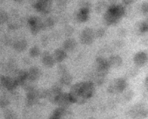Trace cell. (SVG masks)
<instances>
[{
	"label": "cell",
	"mask_w": 148,
	"mask_h": 119,
	"mask_svg": "<svg viewBox=\"0 0 148 119\" xmlns=\"http://www.w3.org/2000/svg\"><path fill=\"white\" fill-rule=\"evenodd\" d=\"M30 30L32 35H36L40 30L42 29V21L37 17H31L28 20Z\"/></svg>",
	"instance_id": "8"
},
{
	"label": "cell",
	"mask_w": 148,
	"mask_h": 119,
	"mask_svg": "<svg viewBox=\"0 0 148 119\" xmlns=\"http://www.w3.org/2000/svg\"><path fill=\"white\" fill-rule=\"evenodd\" d=\"M49 119H61V118L56 114L52 113V114L50 116Z\"/></svg>",
	"instance_id": "37"
},
{
	"label": "cell",
	"mask_w": 148,
	"mask_h": 119,
	"mask_svg": "<svg viewBox=\"0 0 148 119\" xmlns=\"http://www.w3.org/2000/svg\"><path fill=\"white\" fill-rule=\"evenodd\" d=\"M77 46V42L75 39L72 38H69L66 39L62 44V47L66 51H71L75 49Z\"/></svg>",
	"instance_id": "20"
},
{
	"label": "cell",
	"mask_w": 148,
	"mask_h": 119,
	"mask_svg": "<svg viewBox=\"0 0 148 119\" xmlns=\"http://www.w3.org/2000/svg\"><path fill=\"white\" fill-rule=\"evenodd\" d=\"M95 33L91 28H86L81 32L80 36V42L85 45L91 44L95 39Z\"/></svg>",
	"instance_id": "5"
},
{
	"label": "cell",
	"mask_w": 148,
	"mask_h": 119,
	"mask_svg": "<svg viewBox=\"0 0 148 119\" xmlns=\"http://www.w3.org/2000/svg\"><path fill=\"white\" fill-rule=\"evenodd\" d=\"M88 119H95V118H94V117H90V118H88Z\"/></svg>",
	"instance_id": "40"
},
{
	"label": "cell",
	"mask_w": 148,
	"mask_h": 119,
	"mask_svg": "<svg viewBox=\"0 0 148 119\" xmlns=\"http://www.w3.org/2000/svg\"><path fill=\"white\" fill-rule=\"evenodd\" d=\"M60 76V83L61 84L68 85L72 81V76L69 72L63 74Z\"/></svg>",
	"instance_id": "23"
},
{
	"label": "cell",
	"mask_w": 148,
	"mask_h": 119,
	"mask_svg": "<svg viewBox=\"0 0 148 119\" xmlns=\"http://www.w3.org/2000/svg\"><path fill=\"white\" fill-rule=\"evenodd\" d=\"M90 5L88 2L83 3L76 14V18L78 21L81 23L86 22L89 18Z\"/></svg>",
	"instance_id": "7"
},
{
	"label": "cell",
	"mask_w": 148,
	"mask_h": 119,
	"mask_svg": "<svg viewBox=\"0 0 148 119\" xmlns=\"http://www.w3.org/2000/svg\"><path fill=\"white\" fill-rule=\"evenodd\" d=\"M4 119H18L16 114L12 110H6L3 114Z\"/></svg>",
	"instance_id": "26"
},
{
	"label": "cell",
	"mask_w": 148,
	"mask_h": 119,
	"mask_svg": "<svg viewBox=\"0 0 148 119\" xmlns=\"http://www.w3.org/2000/svg\"><path fill=\"white\" fill-rule=\"evenodd\" d=\"M95 74L105 77L110 67L108 60L98 57L95 60Z\"/></svg>",
	"instance_id": "4"
},
{
	"label": "cell",
	"mask_w": 148,
	"mask_h": 119,
	"mask_svg": "<svg viewBox=\"0 0 148 119\" xmlns=\"http://www.w3.org/2000/svg\"><path fill=\"white\" fill-rule=\"evenodd\" d=\"M134 95V91L130 90L127 91L125 93H124L123 95V98L125 102H129L132 99Z\"/></svg>",
	"instance_id": "28"
},
{
	"label": "cell",
	"mask_w": 148,
	"mask_h": 119,
	"mask_svg": "<svg viewBox=\"0 0 148 119\" xmlns=\"http://www.w3.org/2000/svg\"><path fill=\"white\" fill-rule=\"evenodd\" d=\"M9 99L5 97V96H1L0 99V106L1 107H5L9 104Z\"/></svg>",
	"instance_id": "31"
},
{
	"label": "cell",
	"mask_w": 148,
	"mask_h": 119,
	"mask_svg": "<svg viewBox=\"0 0 148 119\" xmlns=\"http://www.w3.org/2000/svg\"><path fill=\"white\" fill-rule=\"evenodd\" d=\"M14 1H16V2H20V1H21V0H14Z\"/></svg>",
	"instance_id": "41"
},
{
	"label": "cell",
	"mask_w": 148,
	"mask_h": 119,
	"mask_svg": "<svg viewBox=\"0 0 148 119\" xmlns=\"http://www.w3.org/2000/svg\"><path fill=\"white\" fill-rule=\"evenodd\" d=\"M62 92V91L61 87L59 84H54L48 90V95L47 98H48L50 102L55 104L57 98Z\"/></svg>",
	"instance_id": "10"
},
{
	"label": "cell",
	"mask_w": 148,
	"mask_h": 119,
	"mask_svg": "<svg viewBox=\"0 0 148 119\" xmlns=\"http://www.w3.org/2000/svg\"><path fill=\"white\" fill-rule=\"evenodd\" d=\"M54 25V21L51 17H48L42 22V29H49L51 28Z\"/></svg>",
	"instance_id": "25"
},
{
	"label": "cell",
	"mask_w": 148,
	"mask_h": 119,
	"mask_svg": "<svg viewBox=\"0 0 148 119\" xmlns=\"http://www.w3.org/2000/svg\"><path fill=\"white\" fill-rule=\"evenodd\" d=\"M57 72H58V74L61 76L63 74H65L67 72H68V69H67V68L65 65H62V64H60L58 66V68H57Z\"/></svg>",
	"instance_id": "29"
},
{
	"label": "cell",
	"mask_w": 148,
	"mask_h": 119,
	"mask_svg": "<svg viewBox=\"0 0 148 119\" xmlns=\"http://www.w3.org/2000/svg\"><path fill=\"white\" fill-rule=\"evenodd\" d=\"M29 53L31 57H36L40 54V49L38 46H34L30 49Z\"/></svg>",
	"instance_id": "27"
},
{
	"label": "cell",
	"mask_w": 148,
	"mask_h": 119,
	"mask_svg": "<svg viewBox=\"0 0 148 119\" xmlns=\"http://www.w3.org/2000/svg\"><path fill=\"white\" fill-rule=\"evenodd\" d=\"M135 31L138 35L148 32V18L145 20L138 22L135 26Z\"/></svg>",
	"instance_id": "16"
},
{
	"label": "cell",
	"mask_w": 148,
	"mask_h": 119,
	"mask_svg": "<svg viewBox=\"0 0 148 119\" xmlns=\"http://www.w3.org/2000/svg\"><path fill=\"white\" fill-rule=\"evenodd\" d=\"M141 11L143 14L148 16V2H144L141 5Z\"/></svg>",
	"instance_id": "32"
},
{
	"label": "cell",
	"mask_w": 148,
	"mask_h": 119,
	"mask_svg": "<svg viewBox=\"0 0 148 119\" xmlns=\"http://www.w3.org/2000/svg\"><path fill=\"white\" fill-rule=\"evenodd\" d=\"M9 20V16L8 14L4 12V11H1L0 13V22L1 24L5 23L8 21Z\"/></svg>",
	"instance_id": "30"
},
{
	"label": "cell",
	"mask_w": 148,
	"mask_h": 119,
	"mask_svg": "<svg viewBox=\"0 0 148 119\" xmlns=\"http://www.w3.org/2000/svg\"><path fill=\"white\" fill-rule=\"evenodd\" d=\"M71 28H72L71 27L68 26V27H67V29L65 30V34H66L67 35H71L72 34V32H73V29H72L70 30V29H71Z\"/></svg>",
	"instance_id": "36"
},
{
	"label": "cell",
	"mask_w": 148,
	"mask_h": 119,
	"mask_svg": "<svg viewBox=\"0 0 148 119\" xmlns=\"http://www.w3.org/2000/svg\"><path fill=\"white\" fill-rule=\"evenodd\" d=\"M120 20V18L116 17L114 14L110 12L107 10V11L104 13L103 15V21L106 25H112L117 24Z\"/></svg>",
	"instance_id": "12"
},
{
	"label": "cell",
	"mask_w": 148,
	"mask_h": 119,
	"mask_svg": "<svg viewBox=\"0 0 148 119\" xmlns=\"http://www.w3.org/2000/svg\"><path fill=\"white\" fill-rule=\"evenodd\" d=\"M109 119H112V118H109Z\"/></svg>",
	"instance_id": "42"
},
{
	"label": "cell",
	"mask_w": 148,
	"mask_h": 119,
	"mask_svg": "<svg viewBox=\"0 0 148 119\" xmlns=\"http://www.w3.org/2000/svg\"><path fill=\"white\" fill-rule=\"evenodd\" d=\"M129 114L133 119L146 118L148 117V107L144 103H136L130 109Z\"/></svg>",
	"instance_id": "2"
},
{
	"label": "cell",
	"mask_w": 148,
	"mask_h": 119,
	"mask_svg": "<svg viewBox=\"0 0 148 119\" xmlns=\"http://www.w3.org/2000/svg\"><path fill=\"white\" fill-rule=\"evenodd\" d=\"M110 2H112V3H114V2L116 1V0H109Z\"/></svg>",
	"instance_id": "39"
},
{
	"label": "cell",
	"mask_w": 148,
	"mask_h": 119,
	"mask_svg": "<svg viewBox=\"0 0 148 119\" xmlns=\"http://www.w3.org/2000/svg\"><path fill=\"white\" fill-rule=\"evenodd\" d=\"M52 6L51 0H38L34 5V8L36 10L42 13H49Z\"/></svg>",
	"instance_id": "6"
},
{
	"label": "cell",
	"mask_w": 148,
	"mask_h": 119,
	"mask_svg": "<svg viewBox=\"0 0 148 119\" xmlns=\"http://www.w3.org/2000/svg\"><path fill=\"white\" fill-rule=\"evenodd\" d=\"M71 103L69 93L62 92L57 98L55 104L58 105L60 107H63L66 108Z\"/></svg>",
	"instance_id": "14"
},
{
	"label": "cell",
	"mask_w": 148,
	"mask_h": 119,
	"mask_svg": "<svg viewBox=\"0 0 148 119\" xmlns=\"http://www.w3.org/2000/svg\"><path fill=\"white\" fill-rule=\"evenodd\" d=\"M95 36L97 38H101L102 36H103L105 34V30L104 28H100L99 29H98L95 32Z\"/></svg>",
	"instance_id": "33"
},
{
	"label": "cell",
	"mask_w": 148,
	"mask_h": 119,
	"mask_svg": "<svg viewBox=\"0 0 148 119\" xmlns=\"http://www.w3.org/2000/svg\"><path fill=\"white\" fill-rule=\"evenodd\" d=\"M95 92L94 84L92 81L79 82L73 85L69 93L71 102L79 105L84 103Z\"/></svg>",
	"instance_id": "1"
},
{
	"label": "cell",
	"mask_w": 148,
	"mask_h": 119,
	"mask_svg": "<svg viewBox=\"0 0 148 119\" xmlns=\"http://www.w3.org/2000/svg\"><path fill=\"white\" fill-rule=\"evenodd\" d=\"M17 85L23 86L27 80H28L27 71L23 70H20L17 72L16 76L14 77Z\"/></svg>",
	"instance_id": "18"
},
{
	"label": "cell",
	"mask_w": 148,
	"mask_h": 119,
	"mask_svg": "<svg viewBox=\"0 0 148 119\" xmlns=\"http://www.w3.org/2000/svg\"><path fill=\"white\" fill-rule=\"evenodd\" d=\"M53 56L55 60V61H56L57 62H61L66 58V53L65 50L60 49H57L54 51Z\"/></svg>",
	"instance_id": "22"
},
{
	"label": "cell",
	"mask_w": 148,
	"mask_h": 119,
	"mask_svg": "<svg viewBox=\"0 0 148 119\" xmlns=\"http://www.w3.org/2000/svg\"><path fill=\"white\" fill-rule=\"evenodd\" d=\"M0 82L1 85L3 87L5 88L6 90L10 91H14L17 86L14 78H12L6 76H1L0 79Z\"/></svg>",
	"instance_id": "9"
},
{
	"label": "cell",
	"mask_w": 148,
	"mask_h": 119,
	"mask_svg": "<svg viewBox=\"0 0 148 119\" xmlns=\"http://www.w3.org/2000/svg\"><path fill=\"white\" fill-rule=\"evenodd\" d=\"M27 46V42L25 39H21L15 41L13 43V48L14 49L18 51L21 52L24 51Z\"/></svg>",
	"instance_id": "21"
},
{
	"label": "cell",
	"mask_w": 148,
	"mask_h": 119,
	"mask_svg": "<svg viewBox=\"0 0 148 119\" xmlns=\"http://www.w3.org/2000/svg\"><path fill=\"white\" fill-rule=\"evenodd\" d=\"M118 34L119 35V36H124L126 35V31L125 29L124 28H120L118 30Z\"/></svg>",
	"instance_id": "34"
},
{
	"label": "cell",
	"mask_w": 148,
	"mask_h": 119,
	"mask_svg": "<svg viewBox=\"0 0 148 119\" xmlns=\"http://www.w3.org/2000/svg\"><path fill=\"white\" fill-rule=\"evenodd\" d=\"M42 62L45 66L47 68H52L55 63V60L49 52L45 51L42 55Z\"/></svg>",
	"instance_id": "15"
},
{
	"label": "cell",
	"mask_w": 148,
	"mask_h": 119,
	"mask_svg": "<svg viewBox=\"0 0 148 119\" xmlns=\"http://www.w3.org/2000/svg\"><path fill=\"white\" fill-rule=\"evenodd\" d=\"M134 62L138 67L144 66L148 61V54L143 51L136 53L134 56Z\"/></svg>",
	"instance_id": "11"
},
{
	"label": "cell",
	"mask_w": 148,
	"mask_h": 119,
	"mask_svg": "<svg viewBox=\"0 0 148 119\" xmlns=\"http://www.w3.org/2000/svg\"><path fill=\"white\" fill-rule=\"evenodd\" d=\"M127 87V82L124 78H117L113 80L108 87V91L112 94L123 92Z\"/></svg>",
	"instance_id": "3"
},
{
	"label": "cell",
	"mask_w": 148,
	"mask_h": 119,
	"mask_svg": "<svg viewBox=\"0 0 148 119\" xmlns=\"http://www.w3.org/2000/svg\"><path fill=\"white\" fill-rule=\"evenodd\" d=\"M144 84H145V87L146 88V92L148 93V74L147 75V76L145 77Z\"/></svg>",
	"instance_id": "35"
},
{
	"label": "cell",
	"mask_w": 148,
	"mask_h": 119,
	"mask_svg": "<svg viewBox=\"0 0 148 119\" xmlns=\"http://www.w3.org/2000/svg\"><path fill=\"white\" fill-rule=\"evenodd\" d=\"M110 67L112 68H119L120 67L123 63L122 58L119 55H111L108 59Z\"/></svg>",
	"instance_id": "19"
},
{
	"label": "cell",
	"mask_w": 148,
	"mask_h": 119,
	"mask_svg": "<svg viewBox=\"0 0 148 119\" xmlns=\"http://www.w3.org/2000/svg\"><path fill=\"white\" fill-rule=\"evenodd\" d=\"M28 80L30 81H35L39 79L40 76V71L36 66L31 67L27 71Z\"/></svg>",
	"instance_id": "17"
},
{
	"label": "cell",
	"mask_w": 148,
	"mask_h": 119,
	"mask_svg": "<svg viewBox=\"0 0 148 119\" xmlns=\"http://www.w3.org/2000/svg\"><path fill=\"white\" fill-rule=\"evenodd\" d=\"M95 11L97 13L100 14L101 13H104L107 11L108 8H107V3L104 1H99L95 5Z\"/></svg>",
	"instance_id": "24"
},
{
	"label": "cell",
	"mask_w": 148,
	"mask_h": 119,
	"mask_svg": "<svg viewBox=\"0 0 148 119\" xmlns=\"http://www.w3.org/2000/svg\"><path fill=\"white\" fill-rule=\"evenodd\" d=\"M123 2L126 4V5H129V4H131L132 3L134 0H122Z\"/></svg>",
	"instance_id": "38"
},
{
	"label": "cell",
	"mask_w": 148,
	"mask_h": 119,
	"mask_svg": "<svg viewBox=\"0 0 148 119\" xmlns=\"http://www.w3.org/2000/svg\"><path fill=\"white\" fill-rule=\"evenodd\" d=\"M108 10L120 19L125 14L124 8L121 5L112 4L108 8Z\"/></svg>",
	"instance_id": "13"
}]
</instances>
